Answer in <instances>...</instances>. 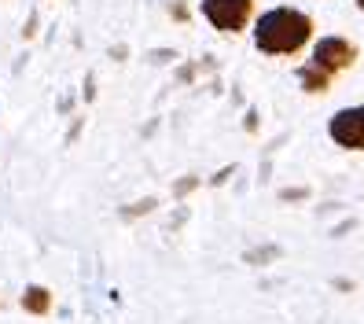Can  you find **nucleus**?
Wrapping results in <instances>:
<instances>
[{
  "instance_id": "f257e3e1",
  "label": "nucleus",
  "mask_w": 364,
  "mask_h": 324,
  "mask_svg": "<svg viewBox=\"0 0 364 324\" xmlns=\"http://www.w3.org/2000/svg\"><path fill=\"white\" fill-rule=\"evenodd\" d=\"M316 37V19L302 8L276 4L254 15L250 23V41L262 56L284 59V56H302Z\"/></svg>"
},
{
  "instance_id": "f03ea898",
  "label": "nucleus",
  "mask_w": 364,
  "mask_h": 324,
  "mask_svg": "<svg viewBox=\"0 0 364 324\" xmlns=\"http://www.w3.org/2000/svg\"><path fill=\"white\" fill-rule=\"evenodd\" d=\"M357 59H360V45L350 41L346 33H320V37H313V45H309V63L320 67V70H328L331 78L357 67Z\"/></svg>"
},
{
  "instance_id": "7ed1b4c3",
  "label": "nucleus",
  "mask_w": 364,
  "mask_h": 324,
  "mask_svg": "<svg viewBox=\"0 0 364 324\" xmlns=\"http://www.w3.org/2000/svg\"><path fill=\"white\" fill-rule=\"evenodd\" d=\"M203 19L218 30V33H247L254 15H258V0H199Z\"/></svg>"
},
{
  "instance_id": "20e7f679",
  "label": "nucleus",
  "mask_w": 364,
  "mask_h": 324,
  "mask_svg": "<svg viewBox=\"0 0 364 324\" xmlns=\"http://www.w3.org/2000/svg\"><path fill=\"white\" fill-rule=\"evenodd\" d=\"M328 137L342 151H364V103L338 107L328 118Z\"/></svg>"
},
{
  "instance_id": "39448f33",
  "label": "nucleus",
  "mask_w": 364,
  "mask_h": 324,
  "mask_svg": "<svg viewBox=\"0 0 364 324\" xmlns=\"http://www.w3.org/2000/svg\"><path fill=\"white\" fill-rule=\"evenodd\" d=\"M294 78H298V85H302V93H306V96H328V93H331V85H335V78H331L328 70L313 67L309 59H306V63H298Z\"/></svg>"
},
{
  "instance_id": "423d86ee",
  "label": "nucleus",
  "mask_w": 364,
  "mask_h": 324,
  "mask_svg": "<svg viewBox=\"0 0 364 324\" xmlns=\"http://www.w3.org/2000/svg\"><path fill=\"white\" fill-rule=\"evenodd\" d=\"M18 302H23V310L30 317H48L55 298H52V291L45 284H26V291H23V298H18Z\"/></svg>"
},
{
  "instance_id": "0eeeda50",
  "label": "nucleus",
  "mask_w": 364,
  "mask_h": 324,
  "mask_svg": "<svg viewBox=\"0 0 364 324\" xmlns=\"http://www.w3.org/2000/svg\"><path fill=\"white\" fill-rule=\"evenodd\" d=\"M280 199H284V203H306V199H309V188H302V184L280 188Z\"/></svg>"
},
{
  "instance_id": "6e6552de",
  "label": "nucleus",
  "mask_w": 364,
  "mask_h": 324,
  "mask_svg": "<svg viewBox=\"0 0 364 324\" xmlns=\"http://www.w3.org/2000/svg\"><path fill=\"white\" fill-rule=\"evenodd\" d=\"M169 19H173V23H188V19H191V8L184 4V0H169Z\"/></svg>"
},
{
  "instance_id": "1a4fd4ad",
  "label": "nucleus",
  "mask_w": 364,
  "mask_h": 324,
  "mask_svg": "<svg viewBox=\"0 0 364 324\" xmlns=\"http://www.w3.org/2000/svg\"><path fill=\"white\" fill-rule=\"evenodd\" d=\"M199 184H203L199 177H181V181L173 184V196H177V199H184V196H188V192H196Z\"/></svg>"
},
{
  "instance_id": "9d476101",
  "label": "nucleus",
  "mask_w": 364,
  "mask_h": 324,
  "mask_svg": "<svg viewBox=\"0 0 364 324\" xmlns=\"http://www.w3.org/2000/svg\"><path fill=\"white\" fill-rule=\"evenodd\" d=\"M155 210V199H140L133 207H125V218H140V214H151Z\"/></svg>"
},
{
  "instance_id": "9b49d317",
  "label": "nucleus",
  "mask_w": 364,
  "mask_h": 324,
  "mask_svg": "<svg viewBox=\"0 0 364 324\" xmlns=\"http://www.w3.org/2000/svg\"><path fill=\"white\" fill-rule=\"evenodd\" d=\"M243 129H247V133H258V111H247V118H243Z\"/></svg>"
},
{
  "instance_id": "f8f14e48",
  "label": "nucleus",
  "mask_w": 364,
  "mask_h": 324,
  "mask_svg": "<svg viewBox=\"0 0 364 324\" xmlns=\"http://www.w3.org/2000/svg\"><path fill=\"white\" fill-rule=\"evenodd\" d=\"M232 174H235V166H225L221 174H213V177H210V184H225V181H228Z\"/></svg>"
},
{
  "instance_id": "ddd939ff",
  "label": "nucleus",
  "mask_w": 364,
  "mask_h": 324,
  "mask_svg": "<svg viewBox=\"0 0 364 324\" xmlns=\"http://www.w3.org/2000/svg\"><path fill=\"white\" fill-rule=\"evenodd\" d=\"M353 8H357V11H364V0H353Z\"/></svg>"
}]
</instances>
